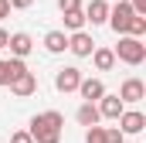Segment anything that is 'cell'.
<instances>
[{
  "instance_id": "obj_16",
  "label": "cell",
  "mask_w": 146,
  "mask_h": 143,
  "mask_svg": "<svg viewBox=\"0 0 146 143\" xmlns=\"http://www.w3.org/2000/svg\"><path fill=\"white\" fill-rule=\"evenodd\" d=\"M75 119H78L82 126L102 123V116H99V106H95V102H82V106H78V112H75Z\"/></svg>"
},
{
  "instance_id": "obj_17",
  "label": "cell",
  "mask_w": 146,
  "mask_h": 143,
  "mask_svg": "<svg viewBox=\"0 0 146 143\" xmlns=\"http://www.w3.org/2000/svg\"><path fill=\"white\" fill-rule=\"evenodd\" d=\"M61 21H65L68 31H82V27H85V14H82V7H75V10H61Z\"/></svg>"
},
{
  "instance_id": "obj_1",
  "label": "cell",
  "mask_w": 146,
  "mask_h": 143,
  "mask_svg": "<svg viewBox=\"0 0 146 143\" xmlns=\"http://www.w3.org/2000/svg\"><path fill=\"white\" fill-rule=\"evenodd\" d=\"M61 130H65V116L58 109H48V112H37L31 119V140L34 143H61Z\"/></svg>"
},
{
  "instance_id": "obj_22",
  "label": "cell",
  "mask_w": 146,
  "mask_h": 143,
  "mask_svg": "<svg viewBox=\"0 0 146 143\" xmlns=\"http://www.w3.org/2000/svg\"><path fill=\"white\" fill-rule=\"evenodd\" d=\"M133 3V14H139V17H146V0H129Z\"/></svg>"
},
{
  "instance_id": "obj_24",
  "label": "cell",
  "mask_w": 146,
  "mask_h": 143,
  "mask_svg": "<svg viewBox=\"0 0 146 143\" xmlns=\"http://www.w3.org/2000/svg\"><path fill=\"white\" fill-rule=\"evenodd\" d=\"M58 7L61 10H75V7H82V0H58Z\"/></svg>"
},
{
  "instance_id": "obj_14",
  "label": "cell",
  "mask_w": 146,
  "mask_h": 143,
  "mask_svg": "<svg viewBox=\"0 0 146 143\" xmlns=\"http://www.w3.org/2000/svg\"><path fill=\"white\" fill-rule=\"evenodd\" d=\"M44 51H48V55L68 51V34H65V31H48V34H44Z\"/></svg>"
},
{
  "instance_id": "obj_9",
  "label": "cell",
  "mask_w": 146,
  "mask_h": 143,
  "mask_svg": "<svg viewBox=\"0 0 146 143\" xmlns=\"http://www.w3.org/2000/svg\"><path fill=\"white\" fill-rule=\"evenodd\" d=\"M7 48H10V55H14V58H27V55L34 51V37L27 34V31H17V34L7 37Z\"/></svg>"
},
{
  "instance_id": "obj_25",
  "label": "cell",
  "mask_w": 146,
  "mask_h": 143,
  "mask_svg": "<svg viewBox=\"0 0 146 143\" xmlns=\"http://www.w3.org/2000/svg\"><path fill=\"white\" fill-rule=\"evenodd\" d=\"M7 14H10V0H0V21H3Z\"/></svg>"
},
{
  "instance_id": "obj_8",
  "label": "cell",
  "mask_w": 146,
  "mask_h": 143,
  "mask_svg": "<svg viewBox=\"0 0 146 143\" xmlns=\"http://www.w3.org/2000/svg\"><path fill=\"white\" fill-rule=\"evenodd\" d=\"M7 89H10L17 99H27V96H34V92H37V78H34V72H21V75H17V78L7 85Z\"/></svg>"
},
{
  "instance_id": "obj_5",
  "label": "cell",
  "mask_w": 146,
  "mask_h": 143,
  "mask_svg": "<svg viewBox=\"0 0 146 143\" xmlns=\"http://www.w3.org/2000/svg\"><path fill=\"white\" fill-rule=\"evenodd\" d=\"M92 48H95V41H92V34H88L85 27L68 34V51H72L75 58H88V55H92Z\"/></svg>"
},
{
  "instance_id": "obj_11",
  "label": "cell",
  "mask_w": 146,
  "mask_h": 143,
  "mask_svg": "<svg viewBox=\"0 0 146 143\" xmlns=\"http://www.w3.org/2000/svg\"><path fill=\"white\" fill-rule=\"evenodd\" d=\"M82 14H85V24L99 27V24H106V21H109V0H92Z\"/></svg>"
},
{
  "instance_id": "obj_6",
  "label": "cell",
  "mask_w": 146,
  "mask_h": 143,
  "mask_svg": "<svg viewBox=\"0 0 146 143\" xmlns=\"http://www.w3.org/2000/svg\"><path fill=\"white\" fill-rule=\"evenodd\" d=\"M78 82H82V68H75V65H65V68H58V75H54V89L65 92V96L78 89Z\"/></svg>"
},
{
  "instance_id": "obj_20",
  "label": "cell",
  "mask_w": 146,
  "mask_h": 143,
  "mask_svg": "<svg viewBox=\"0 0 146 143\" xmlns=\"http://www.w3.org/2000/svg\"><path fill=\"white\" fill-rule=\"evenodd\" d=\"M106 143H126V133L119 126H112V130H106Z\"/></svg>"
},
{
  "instance_id": "obj_15",
  "label": "cell",
  "mask_w": 146,
  "mask_h": 143,
  "mask_svg": "<svg viewBox=\"0 0 146 143\" xmlns=\"http://www.w3.org/2000/svg\"><path fill=\"white\" fill-rule=\"evenodd\" d=\"M88 58L95 61V68H99V72H112V68H115V55H112V48H92Z\"/></svg>"
},
{
  "instance_id": "obj_2",
  "label": "cell",
  "mask_w": 146,
  "mask_h": 143,
  "mask_svg": "<svg viewBox=\"0 0 146 143\" xmlns=\"http://www.w3.org/2000/svg\"><path fill=\"white\" fill-rule=\"evenodd\" d=\"M112 55H115V61H122V65H143L146 61V44L143 37H133V34H119V44L112 48Z\"/></svg>"
},
{
  "instance_id": "obj_13",
  "label": "cell",
  "mask_w": 146,
  "mask_h": 143,
  "mask_svg": "<svg viewBox=\"0 0 146 143\" xmlns=\"http://www.w3.org/2000/svg\"><path fill=\"white\" fill-rule=\"evenodd\" d=\"M21 72H27L24 58H14V55H10V58H3V61H0V85H10Z\"/></svg>"
},
{
  "instance_id": "obj_23",
  "label": "cell",
  "mask_w": 146,
  "mask_h": 143,
  "mask_svg": "<svg viewBox=\"0 0 146 143\" xmlns=\"http://www.w3.org/2000/svg\"><path fill=\"white\" fill-rule=\"evenodd\" d=\"M34 0H10V10H27Z\"/></svg>"
},
{
  "instance_id": "obj_19",
  "label": "cell",
  "mask_w": 146,
  "mask_h": 143,
  "mask_svg": "<svg viewBox=\"0 0 146 143\" xmlns=\"http://www.w3.org/2000/svg\"><path fill=\"white\" fill-rule=\"evenodd\" d=\"M126 34H133V37H143V34H146V17H139V14H133V21H129Z\"/></svg>"
},
{
  "instance_id": "obj_26",
  "label": "cell",
  "mask_w": 146,
  "mask_h": 143,
  "mask_svg": "<svg viewBox=\"0 0 146 143\" xmlns=\"http://www.w3.org/2000/svg\"><path fill=\"white\" fill-rule=\"evenodd\" d=\"M7 37H10V34H7V31L0 27V48H7Z\"/></svg>"
},
{
  "instance_id": "obj_3",
  "label": "cell",
  "mask_w": 146,
  "mask_h": 143,
  "mask_svg": "<svg viewBox=\"0 0 146 143\" xmlns=\"http://www.w3.org/2000/svg\"><path fill=\"white\" fill-rule=\"evenodd\" d=\"M129 21H133V3L129 0H119L115 7H109V24L115 34H126V27H129Z\"/></svg>"
},
{
  "instance_id": "obj_4",
  "label": "cell",
  "mask_w": 146,
  "mask_h": 143,
  "mask_svg": "<svg viewBox=\"0 0 146 143\" xmlns=\"http://www.w3.org/2000/svg\"><path fill=\"white\" fill-rule=\"evenodd\" d=\"M115 123H119V130H122L126 136H136V133H143V126H146V116L139 112V109H122Z\"/></svg>"
},
{
  "instance_id": "obj_21",
  "label": "cell",
  "mask_w": 146,
  "mask_h": 143,
  "mask_svg": "<svg viewBox=\"0 0 146 143\" xmlns=\"http://www.w3.org/2000/svg\"><path fill=\"white\" fill-rule=\"evenodd\" d=\"M10 143H34V140H31V133H27V130H17V133L10 136Z\"/></svg>"
},
{
  "instance_id": "obj_18",
  "label": "cell",
  "mask_w": 146,
  "mask_h": 143,
  "mask_svg": "<svg viewBox=\"0 0 146 143\" xmlns=\"http://www.w3.org/2000/svg\"><path fill=\"white\" fill-rule=\"evenodd\" d=\"M85 143H106V126H99V123L85 126Z\"/></svg>"
},
{
  "instance_id": "obj_12",
  "label": "cell",
  "mask_w": 146,
  "mask_h": 143,
  "mask_svg": "<svg viewBox=\"0 0 146 143\" xmlns=\"http://www.w3.org/2000/svg\"><path fill=\"white\" fill-rule=\"evenodd\" d=\"M95 106H99V116H102V119H119V112L126 109V102H122L119 96H109V92H102V99H99Z\"/></svg>"
},
{
  "instance_id": "obj_7",
  "label": "cell",
  "mask_w": 146,
  "mask_h": 143,
  "mask_svg": "<svg viewBox=\"0 0 146 143\" xmlns=\"http://www.w3.org/2000/svg\"><path fill=\"white\" fill-rule=\"evenodd\" d=\"M119 99H122L126 106L143 102V99H146V85H143V78H126V82L119 85Z\"/></svg>"
},
{
  "instance_id": "obj_10",
  "label": "cell",
  "mask_w": 146,
  "mask_h": 143,
  "mask_svg": "<svg viewBox=\"0 0 146 143\" xmlns=\"http://www.w3.org/2000/svg\"><path fill=\"white\" fill-rule=\"evenodd\" d=\"M85 102H99L102 99V92H106V85H102V78H85L82 75V82H78V89H75Z\"/></svg>"
}]
</instances>
